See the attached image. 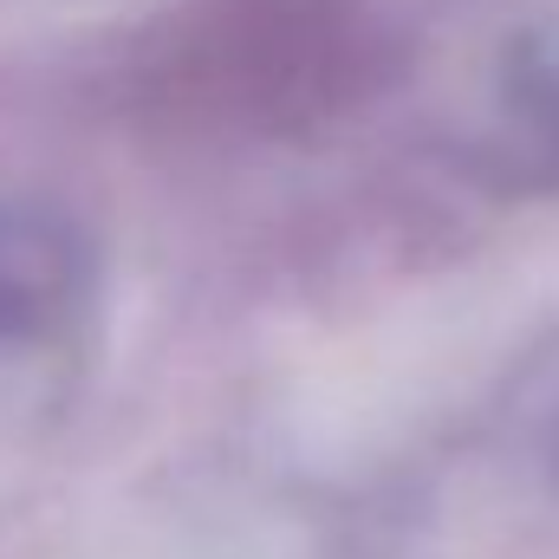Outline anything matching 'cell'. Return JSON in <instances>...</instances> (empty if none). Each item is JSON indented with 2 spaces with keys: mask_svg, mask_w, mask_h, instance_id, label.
<instances>
[{
  "mask_svg": "<svg viewBox=\"0 0 559 559\" xmlns=\"http://www.w3.org/2000/svg\"><path fill=\"white\" fill-rule=\"evenodd\" d=\"M79 299V248L33 215H0V345L52 352Z\"/></svg>",
  "mask_w": 559,
  "mask_h": 559,
  "instance_id": "cell-1",
  "label": "cell"
}]
</instances>
